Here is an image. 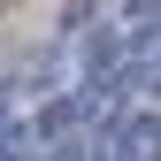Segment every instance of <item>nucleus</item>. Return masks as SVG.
Segmentation results:
<instances>
[{
  "instance_id": "obj_1",
  "label": "nucleus",
  "mask_w": 161,
  "mask_h": 161,
  "mask_svg": "<svg viewBox=\"0 0 161 161\" xmlns=\"http://www.w3.org/2000/svg\"><path fill=\"white\" fill-rule=\"evenodd\" d=\"M92 115H108V100L100 92H54L46 108L31 115V146H62V138H77V130H92Z\"/></svg>"
}]
</instances>
